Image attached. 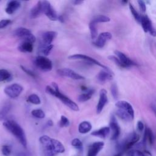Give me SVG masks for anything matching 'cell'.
<instances>
[{"mask_svg":"<svg viewBox=\"0 0 156 156\" xmlns=\"http://www.w3.org/2000/svg\"><path fill=\"white\" fill-rule=\"evenodd\" d=\"M89 29H90L91 38L93 40L96 39L98 36V29H97L96 24L93 22L92 21H91L90 23H89Z\"/></svg>","mask_w":156,"mask_h":156,"instance_id":"obj_29","label":"cell"},{"mask_svg":"<svg viewBox=\"0 0 156 156\" xmlns=\"http://www.w3.org/2000/svg\"><path fill=\"white\" fill-rule=\"evenodd\" d=\"M27 101L30 102V103H31V104H35V105H39V104H41L40 98L36 94H30L28 96V98H27Z\"/></svg>","mask_w":156,"mask_h":156,"instance_id":"obj_32","label":"cell"},{"mask_svg":"<svg viewBox=\"0 0 156 156\" xmlns=\"http://www.w3.org/2000/svg\"><path fill=\"white\" fill-rule=\"evenodd\" d=\"M129 9H130V10L131 12V13L132 14V15L134 17V18L135 19V20L137 21L138 22L140 23L141 20V16L139 15L138 12L135 10V9L134 8V7L132 5V4L131 3L129 2Z\"/></svg>","mask_w":156,"mask_h":156,"instance_id":"obj_35","label":"cell"},{"mask_svg":"<svg viewBox=\"0 0 156 156\" xmlns=\"http://www.w3.org/2000/svg\"><path fill=\"white\" fill-rule=\"evenodd\" d=\"M137 129L139 131L141 132L143 131V130L144 129V124L142 121H138V122H137Z\"/></svg>","mask_w":156,"mask_h":156,"instance_id":"obj_46","label":"cell"},{"mask_svg":"<svg viewBox=\"0 0 156 156\" xmlns=\"http://www.w3.org/2000/svg\"><path fill=\"white\" fill-rule=\"evenodd\" d=\"M39 141L43 147L45 156H54L58 153L65 152V147L60 141L48 135L40 136Z\"/></svg>","mask_w":156,"mask_h":156,"instance_id":"obj_1","label":"cell"},{"mask_svg":"<svg viewBox=\"0 0 156 156\" xmlns=\"http://www.w3.org/2000/svg\"><path fill=\"white\" fill-rule=\"evenodd\" d=\"M138 3L139 4L140 8L141 10V11L143 12H145L146 10V6L145 2L143 1H138Z\"/></svg>","mask_w":156,"mask_h":156,"instance_id":"obj_44","label":"cell"},{"mask_svg":"<svg viewBox=\"0 0 156 156\" xmlns=\"http://www.w3.org/2000/svg\"><path fill=\"white\" fill-rule=\"evenodd\" d=\"M31 114L33 116L38 119H43L45 117V113L41 109H34L32 110Z\"/></svg>","mask_w":156,"mask_h":156,"instance_id":"obj_34","label":"cell"},{"mask_svg":"<svg viewBox=\"0 0 156 156\" xmlns=\"http://www.w3.org/2000/svg\"><path fill=\"white\" fill-rule=\"evenodd\" d=\"M33 48V43L27 41H23L18 47V49L21 52H31Z\"/></svg>","mask_w":156,"mask_h":156,"instance_id":"obj_23","label":"cell"},{"mask_svg":"<svg viewBox=\"0 0 156 156\" xmlns=\"http://www.w3.org/2000/svg\"><path fill=\"white\" fill-rule=\"evenodd\" d=\"M0 2H1V1H0Z\"/></svg>","mask_w":156,"mask_h":156,"instance_id":"obj_52","label":"cell"},{"mask_svg":"<svg viewBox=\"0 0 156 156\" xmlns=\"http://www.w3.org/2000/svg\"><path fill=\"white\" fill-rule=\"evenodd\" d=\"M58 20L61 22V23H63L65 20L63 18V16L62 15H60V16H58Z\"/></svg>","mask_w":156,"mask_h":156,"instance_id":"obj_48","label":"cell"},{"mask_svg":"<svg viewBox=\"0 0 156 156\" xmlns=\"http://www.w3.org/2000/svg\"><path fill=\"white\" fill-rule=\"evenodd\" d=\"M145 32H149L152 36L156 37V30L152 25V23L147 15L142 16L140 22Z\"/></svg>","mask_w":156,"mask_h":156,"instance_id":"obj_11","label":"cell"},{"mask_svg":"<svg viewBox=\"0 0 156 156\" xmlns=\"http://www.w3.org/2000/svg\"><path fill=\"white\" fill-rule=\"evenodd\" d=\"M92 129L91 124L87 121H84L81 122L78 127V130L79 133L82 134H85L88 133Z\"/></svg>","mask_w":156,"mask_h":156,"instance_id":"obj_24","label":"cell"},{"mask_svg":"<svg viewBox=\"0 0 156 156\" xmlns=\"http://www.w3.org/2000/svg\"><path fill=\"white\" fill-rule=\"evenodd\" d=\"M151 108H152V111H153V112H154V115L156 117V106H155L154 105H151Z\"/></svg>","mask_w":156,"mask_h":156,"instance_id":"obj_49","label":"cell"},{"mask_svg":"<svg viewBox=\"0 0 156 156\" xmlns=\"http://www.w3.org/2000/svg\"><path fill=\"white\" fill-rule=\"evenodd\" d=\"M83 2L82 1H77V0H76V1H73V4L74 5H80V4H81Z\"/></svg>","mask_w":156,"mask_h":156,"instance_id":"obj_47","label":"cell"},{"mask_svg":"<svg viewBox=\"0 0 156 156\" xmlns=\"http://www.w3.org/2000/svg\"><path fill=\"white\" fill-rule=\"evenodd\" d=\"M115 53L116 57L119 60L120 62L121 63L123 68L130 67V66H134V65H136L134 62H133L131 59H130L127 55H126L122 52L119 51H115Z\"/></svg>","mask_w":156,"mask_h":156,"instance_id":"obj_16","label":"cell"},{"mask_svg":"<svg viewBox=\"0 0 156 156\" xmlns=\"http://www.w3.org/2000/svg\"><path fill=\"white\" fill-rule=\"evenodd\" d=\"M11 109V104L7 103L0 109V121L4 120Z\"/></svg>","mask_w":156,"mask_h":156,"instance_id":"obj_26","label":"cell"},{"mask_svg":"<svg viewBox=\"0 0 156 156\" xmlns=\"http://www.w3.org/2000/svg\"><path fill=\"white\" fill-rule=\"evenodd\" d=\"M47 124L49 126H53V122L52 120H48L47 122Z\"/></svg>","mask_w":156,"mask_h":156,"instance_id":"obj_50","label":"cell"},{"mask_svg":"<svg viewBox=\"0 0 156 156\" xmlns=\"http://www.w3.org/2000/svg\"><path fill=\"white\" fill-rule=\"evenodd\" d=\"M115 105L118 109H121L129 113L133 118H134L135 112L132 105L126 101H118L116 102Z\"/></svg>","mask_w":156,"mask_h":156,"instance_id":"obj_17","label":"cell"},{"mask_svg":"<svg viewBox=\"0 0 156 156\" xmlns=\"http://www.w3.org/2000/svg\"><path fill=\"white\" fill-rule=\"evenodd\" d=\"M126 156H145L140 151L136 149H132L127 152Z\"/></svg>","mask_w":156,"mask_h":156,"instance_id":"obj_39","label":"cell"},{"mask_svg":"<svg viewBox=\"0 0 156 156\" xmlns=\"http://www.w3.org/2000/svg\"><path fill=\"white\" fill-rule=\"evenodd\" d=\"M104 146V143L102 141H96L91 144L88 147L87 156H96Z\"/></svg>","mask_w":156,"mask_h":156,"instance_id":"obj_14","label":"cell"},{"mask_svg":"<svg viewBox=\"0 0 156 156\" xmlns=\"http://www.w3.org/2000/svg\"><path fill=\"white\" fill-rule=\"evenodd\" d=\"M21 6V2L19 1H10L7 4L5 9V12L9 15L14 13Z\"/></svg>","mask_w":156,"mask_h":156,"instance_id":"obj_19","label":"cell"},{"mask_svg":"<svg viewBox=\"0 0 156 156\" xmlns=\"http://www.w3.org/2000/svg\"><path fill=\"white\" fill-rule=\"evenodd\" d=\"M139 140L140 136L135 132L130 134L128 136H127L126 139L122 141V143L118 145V147L121 151L120 152L122 153V152L130 149L135 143L138 141Z\"/></svg>","mask_w":156,"mask_h":156,"instance_id":"obj_4","label":"cell"},{"mask_svg":"<svg viewBox=\"0 0 156 156\" xmlns=\"http://www.w3.org/2000/svg\"><path fill=\"white\" fill-rule=\"evenodd\" d=\"M146 140H147V141H149V143L151 144H152L154 143V135L153 134V132L152 131V130L149 128L147 127L145 130V132H144V141H145Z\"/></svg>","mask_w":156,"mask_h":156,"instance_id":"obj_28","label":"cell"},{"mask_svg":"<svg viewBox=\"0 0 156 156\" xmlns=\"http://www.w3.org/2000/svg\"><path fill=\"white\" fill-rule=\"evenodd\" d=\"M93 93H94L93 90H89L87 91H86L85 93L80 94L78 96V101L81 102H83L88 101L89 99H91Z\"/></svg>","mask_w":156,"mask_h":156,"instance_id":"obj_27","label":"cell"},{"mask_svg":"<svg viewBox=\"0 0 156 156\" xmlns=\"http://www.w3.org/2000/svg\"><path fill=\"white\" fill-rule=\"evenodd\" d=\"M108 102L107 93L105 89H101L99 92V98L96 106V112L100 113Z\"/></svg>","mask_w":156,"mask_h":156,"instance_id":"obj_13","label":"cell"},{"mask_svg":"<svg viewBox=\"0 0 156 156\" xmlns=\"http://www.w3.org/2000/svg\"><path fill=\"white\" fill-rule=\"evenodd\" d=\"M1 152L4 156H9L12 152L11 147L9 145L4 144L1 147Z\"/></svg>","mask_w":156,"mask_h":156,"instance_id":"obj_38","label":"cell"},{"mask_svg":"<svg viewBox=\"0 0 156 156\" xmlns=\"http://www.w3.org/2000/svg\"><path fill=\"white\" fill-rule=\"evenodd\" d=\"M3 126L19 141L24 148L27 147V139L24 131L15 121L7 119L3 122Z\"/></svg>","mask_w":156,"mask_h":156,"instance_id":"obj_3","label":"cell"},{"mask_svg":"<svg viewBox=\"0 0 156 156\" xmlns=\"http://www.w3.org/2000/svg\"><path fill=\"white\" fill-rule=\"evenodd\" d=\"M57 33L55 31H47L42 35L43 43L44 45H50L57 37Z\"/></svg>","mask_w":156,"mask_h":156,"instance_id":"obj_20","label":"cell"},{"mask_svg":"<svg viewBox=\"0 0 156 156\" xmlns=\"http://www.w3.org/2000/svg\"><path fill=\"white\" fill-rule=\"evenodd\" d=\"M59 126L61 127H67L69 126V119L65 116L62 115L60 116V121H59Z\"/></svg>","mask_w":156,"mask_h":156,"instance_id":"obj_37","label":"cell"},{"mask_svg":"<svg viewBox=\"0 0 156 156\" xmlns=\"http://www.w3.org/2000/svg\"><path fill=\"white\" fill-rule=\"evenodd\" d=\"M42 13H43L42 3H41V1H39L30 9V17L32 19H35V18L38 17Z\"/></svg>","mask_w":156,"mask_h":156,"instance_id":"obj_21","label":"cell"},{"mask_svg":"<svg viewBox=\"0 0 156 156\" xmlns=\"http://www.w3.org/2000/svg\"><path fill=\"white\" fill-rule=\"evenodd\" d=\"M93 22L95 23L96 24L99 23H107L110 21V18L107 16L103 15H98L95 16L91 20Z\"/></svg>","mask_w":156,"mask_h":156,"instance_id":"obj_30","label":"cell"},{"mask_svg":"<svg viewBox=\"0 0 156 156\" xmlns=\"http://www.w3.org/2000/svg\"><path fill=\"white\" fill-rule=\"evenodd\" d=\"M23 91V87L18 83H12L5 87L4 91L5 94L10 98H18Z\"/></svg>","mask_w":156,"mask_h":156,"instance_id":"obj_7","label":"cell"},{"mask_svg":"<svg viewBox=\"0 0 156 156\" xmlns=\"http://www.w3.org/2000/svg\"><path fill=\"white\" fill-rule=\"evenodd\" d=\"M46 92L48 94L55 96L60 101H61L65 105L68 106L70 109L73 111L77 112L79 110L78 105L69 99L68 96L62 93L60 90L58 85L55 82H52L51 85H48L46 87Z\"/></svg>","mask_w":156,"mask_h":156,"instance_id":"obj_2","label":"cell"},{"mask_svg":"<svg viewBox=\"0 0 156 156\" xmlns=\"http://www.w3.org/2000/svg\"><path fill=\"white\" fill-rule=\"evenodd\" d=\"M111 92H112V94L113 96V98L115 99H116V98L118 97V91H117V87L115 84H113L112 85Z\"/></svg>","mask_w":156,"mask_h":156,"instance_id":"obj_43","label":"cell"},{"mask_svg":"<svg viewBox=\"0 0 156 156\" xmlns=\"http://www.w3.org/2000/svg\"><path fill=\"white\" fill-rule=\"evenodd\" d=\"M110 132V129L109 127H103L98 130H94L91 133V135L94 136L99 137L101 138H106Z\"/></svg>","mask_w":156,"mask_h":156,"instance_id":"obj_22","label":"cell"},{"mask_svg":"<svg viewBox=\"0 0 156 156\" xmlns=\"http://www.w3.org/2000/svg\"><path fill=\"white\" fill-rule=\"evenodd\" d=\"M32 154L29 151H21L16 154V156H31Z\"/></svg>","mask_w":156,"mask_h":156,"instance_id":"obj_45","label":"cell"},{"mask_svg":"<svg viewBox=\"0 0 156 156\" xmlns=\"http://www.w3.org/2000/svg\"><path fill=\"white\" fill-rule=\"evenodd\" d=\"M13 35L23 40V41H29L32 43H34L35 40V37L32 34L30 29L25 27H19L17 28L13 32Z\"/></svg>","mask_w":156,"mask_h":156,"instance_id":"obj_5","label":"cell"},{"mask_svg":"<svg viewBox=\"0 0 156 156\" xmlns=\"http://www.w3.org/2000/svg\"><path fill=\"white\" fill-rule=\"evenodd\" d=\"M109 127L110 129V130L112 131L111 140H117L120 135L121 129H120V127L117 122L116 118L113 115L112 116V117H111Z\"/></svg>","mask_w":156,"mask_h":156,"instance_id":"obj_12","label":"cell"},{"mask_svg":"<svg viewBox=\"0 0 156 156\" xmlns=\"http://www.w3.org/2000/svg\"><path fill=\"white\" fill-rule=\"evenodd\" d=\"M11 77L12 75L9 71L5 69H0V82L9 80Z\"/></svg>","mask_w":156,"mask_h":156,"instance_id":"obj_31","label":"cell"},{"mask_svg":"<svg viewBox=\"0 0 156 156\" xmlns=\"http://www.w3.org/2000/svg\"><path fill=\"white\" fill-rule=\"evenodd\" d=\"M112 37L111 33L108 32H104L101 33L98 38H96L94 43V45L99 48H103L107 41L110 40Z\"/></svg>","mask_w":156,"mask_h":156,"instance_id":"obj_15","label":"cell"},{"mask_svg":"<svg viewBox=\"0 0 156 156\" xmlns=\"http://www.w3.org/2000/svg\"><path fill=\"white\" fill-rule=\"evenodd\" d=\"M108 59L112 60V62H113L114 63H115L117 65H118L119 66H121V67H122V65L121 64V63L120 62L119 60L118 59V58L116 57V56H114V55H110L108 57Z\"/></svg>","mask_w":156,"mask_h":156,"instance_id":"obj_42","label":"cell"},{"mask_svg":"<svg viewBox=\"0 0 156 156\" xmlns=\"http://www.w3.org/2000/svg\"><path fill=\"white\" fill-rule=\"evenodd\" d=\"M35 65L41 71L48 72L52 69V61L44 55H38L35 60Z\"/></svg>","mask_w":156,"mask_h":156,"instance_id":"obj_6","label":"cell"},{"mask_svg":"<svg viewBox=\"0 0 156 156\" xmlns=\"http://www.w3.org/2000/svg\"><path fill=\"white\" fill-rule=\"evenodd\" d=\"M43 13L51 21H56L58 20V15L57 12L48 1H41Z\"/></svg>","mask_w":156,"mask_h":156,"instance_id":"obj_8","label":"cell"},{"mask_svg":"<svg viewBox=\"0 0 156 156\" xmlns=\"http://www.w3.org/2000/svg\"><path fill=\"white\" fill-rule=\"evenodd\" d=\"M53 45L51 44L50 45H44L43 44L41 47L40 48V51L44 55V56H47L49 54L50 52L53 48Z\"/></svg>","mask_w":156,"mask_h":156,"instance_id":"obj_33","label":"cell"},{"mask_svg":"<svg viewBox=\"0 0 156 156\" xmlns=\"http://www.w3.org/2000/svg\"><path fill=\"white\" fill-rule=\"evenodd\" d=\"M20 67H21V69H22L24 72H25L27 74H28L29 76H30V77H34V78H35V77H36L35 74L33 71H32L31 70L29 69L28 68L24 67V66H23V65H21Z\"/></svg>","mask_w":156,"mask_h":156,"instance_id":"obj_41","label":"cell"},{"mask_svg":"<svg viewBox=\"0 0 156 156\" xmlns=\"http://www.w3.org/2000/svg\"><path fill=\"white\" fill-rule=\"evenodd\" d=\"M98 80L101 83H105L112 79L113 76L111 72L108 69L101 70L96 76Z\"/></svg>","mask_w":156,"mask_h":156,"instance_id":"obj_18","label":"cell"},{"mask_svg":"<svg viewBox=\"0 0 156 156\" xmlns=\"http://www.w3.org/2000/svg\"><path fill=\"white\" fill-rule=\"evenodd\" d=\"M57 73L58 75L63 77H68L74 80H83L85 77L75 72L74 70L69 68H62L58 69L57 71Z\"/></svg>","mask_w":156,"mask_h":156,"instance_id":"obj_9","label":"cell"},{"mask_svg":"<svg viewBox=\"0 0 156 156\" xmlns=\"http://www.w3.org/2000/svg\"><path fill=\"white\" fill-rule=\"evenodd\" d=\"M71 145L75 148L82 151L83 149V144L82 142L79 138H74L71 141Z\"/></svg>","mask_w":156,"mask_h":156,"instance_id":"obj_36","label":"cell"},{"mask_svg":"<svg viewBox=\"0 0 156 156\" xmlns=\"http://www.w3.org/2000/svg\"><path fill=\"white\" fill-rule=\"evenodd\" d=\"M12 23V21L8 19H4L0 21V29H4L5 27H7L8 25H9Z\"/></svg>","mask_w":156,"mask_h":156,"instance_id":"obj_40","label":"cell"},{"mask_svg":"<svg viewBox=\"0 0 156 156\" xmlns=\"http://www.w3.org/2000/svg\"><path fill=\"white\" fill-rule=\"evenodd\" d=\"M122 155V153L121 152H119L118 154H117L116 155H115V156H121Z\"/></svg>","mask_w":156,"mask_h":156,"instance_id":"obj_51","label":"cell"},{"mask_svg":"<svg viewBox=\"0 0 156 156\" xmlns=\"http://www.w3.org/2000/svg\"><path fill=\"white\" fill-rule=\"evenodd\" d=\"M68 58L70 60H83L87 62H90L91 63L96 65L101 68H102L104 69H108V68L107 66H105V65H104L103 64H102L101 63H100L99 62H98V60H96L95 58H93V57H91L90 56H88L87 55H84V54H74V55H71L70 56L68 57Z\"/></svg>","mask_w":156,"mask_h":156,"instance_id":"obj_10","label":"cell"},{"mask_svg":"<svg viewBox=\"0 0 156 156\" xmlns=\"http://www.w3.org/2000/svg\"><path fill=\"white\" fill-rule=\"evenodd\" d=\"M116 115L121 119H122L124 121H130L133 119L134 118H133L129 113L126 112L124 110H122L121 109H118L116 112Z\"/></svg>","mask_w":156,"mask_h":156,"instance_id":"obj_25","label":"cell"}]
</instances>
